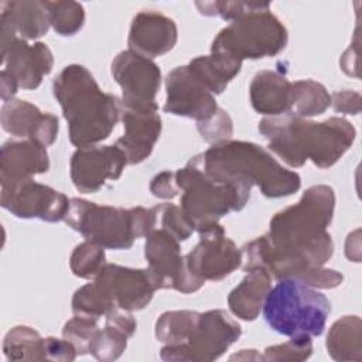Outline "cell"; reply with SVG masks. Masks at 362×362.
Returning <instances> with one entry per match:
<instances>
[{"mask_svg":"<svg viewBox=\"0 0 362 362\" xmlns=\"http://www.w3.org/2000/svg\"><path fill=\"white\" fill-rule=\"evenodd\" d=\"M335 209V192L329 185H313L300 201L277 212L269 232L242 247L240 267L264 269L272 279H297L314 288H335L342 276L325 269L334 253L327 228Z\"/></svg>","mask_w":362,"mask_h":362,"instance_id":"cell-1","label":"cell"},{"mask_svg":"<svg viewBox=\"0 0 362 362\" xmlns=\"http://www.w3.org/2000/svg\"><path fill=\"white\" fill-rule=\"evenodd\" d=\"M269 148L287 165L298 168L311 160L320 168L334 165L354 144L356 130L344 117L313 122L291 113L259 122Z\"/></svg>","mask_w":362,"mask_h":362,"instance_id":"cell-2","label":"cell"},{"mask_svg":"<svg viewBox=\"0 0 362 362\" xmlns=\"http://www.w3.org/2000/svg\"><path fill=\"white\" fill-rule=\"evenodd\" d=\"M52 92L68 123L69 140L78 148L107 139L120 120L122 99L103 92L82 65L65 66L54 79Z\"/></svg>","mask_w":362,"mask_h":362,"instance_id":"cell-3","label":"cell"},{"mask_svg":"<svg viewBox=\"0 0 362 362\" xmlns=\"http://www.w3.org/2000/svg\"><path fill=\"white\" fill-rule=\"evenodd\" d=\"M202 170L216 181H245L259 187L267 198H281L297 192L301 178L284 168L259 144L225 140L197 154Z\"/></svg>","mask_w":362,"mask_h":362,"instance_id":"cell-4","label":"cell"},{"mask_svg":"<svg viewBox=\"0 0 362 362\" xmlns=\"http://www.w3.org/2000/svg\"><path fill=\"white\" fill-rule=\"evenodd\" d=\"M68 226L79 232L85 240L105 249H130L133 242L157 228V205L153 208L133 206L129 209L98 205L95 202L71 198L65 215Z\"/></svg>","mask_w":362,"mask_h":362,"instance_id":"cell-5","label":"cell"},{"mask_svg":"<svg viewBox=\"0 0 362 362\" xmlns=\"http://www.w3.org/2000/svg\"><path fill=\"white\" fill-rule=\"evenodd\" d=\"M181 195V209L197 232L218 223L232 211H240L252 185L245 181H216L211 178L194 156L185 167L175 171Z\"/></svg>","mask_w":362,"mask_h":362,"instance_id":"cell-6","label":"cell"},{"mask_svg":"<svg viewBox=\"0 0 362 362\" xmlns=\"http://www.w3.org/2000/svg\"><path fill=\"white\" fill-rule=\"evenodd\" d=\"M262 310L273 331L288 338H313L324 332L331 303L317 288L297 279H280L270 288Z\"/></svg>","mask_w":362,"mask_h":362,"instance_id":"cell-7","label":"cell"},{"mask_svg":"<svg viewBox=\"0 0 362 362\" xmlns=\"http://www.w3.org/2000/svg\"><path fill=\"white\" fill-rule=\"evenodd\" d=\"M288 41L287 28L269 10L250 11L222 28L214 38L211 52H222L239 61L280 54Z\"/></svg>","mask_w":362,"mask_h":362,"instance_id":"cell-8","label":"cell"},{"mask_svg":"<svg viewBox=\"0 0 362 362\" xmlns=\"http://www.w3.org/2000/svg\"><path fill=\"white\" fill-rule=\"evenodd\" d=\"M242 327L223 310L199 313L187 342L181 345H164L160 351L163 361H215L239 339Z\"/></svg>","mask_w":362,"mask_h":362,"instance_id":"cell-9","label":"cell"},{"mask_svg":"<svg viewBox=\"0 0 362 362\" xmlns=\"http://www.w3.org/2000/svg\"><path fill=\"white\" fill-rule=\"evenodd\" d=\"M0 204L17 218L59 222L65 219L71 199L33 178L0 181Z\"/></svg>","mask_w":362,"mask_h":362,"instance_id":"cell-10","label":"cell"},{"mask_svg":"<svg viewBox=\"0 0 362 362\" xmlns=\"http://www.w3.org/2000/svg\"><path fill=\"white\" fill-rule=\"evenodd\" d=\"M144 256L157 290L173 288L182 294H189L204 286L187 269L185 256L181 255L180 240L167 230L156 228L146 235Z\"/></svg>","mask_w":362,"mask_h":362,"instance_id":"cell-11","label":"cell"},{"mask_svg":"<svg viewBox=\"0 0 362 362\" xmlns=\"http://www.w3.org/2000/svg\"><path fill=\"white\" fill-rule=\"evenodd\" d=\"M199 242L185 255V264L189 273L199 281H219L228 277L242 264V252L235 242L225 235L218 223L204 228Z\"/></svg>","mask_w":362,"mask_h":362,"instance_id":"cell-12","label":"cell"},{"mask_svg":"<svg viewBox=\"0 0 362 362\" xmlns=\"http://www.w3.org/2000/svg\"><path fill=\"white\" fill-rule=\"evenodd\" d=\"M110 71L122 88L123 105L157 110L156 96L160 90L161 71L153 59L126 49L115 57Z\"/></svg>","mask_w":362,"mask_h":362,"instance_id":"cell-13","label":"cell"},{"mask_svg":"<svg viewBox=\"0 0 362 362\" xmlns=\"http://www.w3.org/2000/svg\"><path fill=\"white\" fill-rule=\"evenodd\" d=\"M165 90L167 98L163 109L167 113L202 123L212 119L219 109L215 95L189 69L188 64L167 74Z\"/></svg>","mask_w":362,"mask_h":362,"instance_id":"cell-14","label":"cell"},{"mask_svg":"<svg viewBox=\"0 0 362 362\" xmlns=\"http://www.w3.org/2000/svg\"><path fill=\"white\" fill-rule=\"evenodd\" d=\"M126 164L127 158L116 144L81 147L71 157L69 174L79 192L93 194L106 180H119Z\"/></svg>","mask_w":362,"mask_h":362,"instance_id":"cell-15","label":"cell"},{"mask_svg":"<svg viewBox=\"0 0 362 362\" xmlns=\"http://www.w3.org/2000/svg\"><path fill=\"white\" fill-rule=\"evenodd\" d=\"M95 283L117 308L126 311L143 310L157 290L148 269H132L115 263H106L95 277Z\"/></svg>","mask_w":362,"mask_h":362,"instance_id":"cell-16","label":"cell"},{"mask_svg":"<svg viewBox=\"0 0 362 362\" xmlns=\"http://www.w3.org/2000/svg\"><path fill=\"white\" fill-rule=\"evenodd\" d=\"M0 123L8 134L33 140L45 148L57 140L59 130V122L55 115L44 113L35 105L21 99H11L3 103Z\"/></svg>","mask_w":362,"mask_h":362,"instance_id":"cell-17","label":"cell"},{"mask_svg":"<svg viewBox=\"0 0 362 362\" xmlns=\"http://www.w3.org/2000/svg\"><path fill=\"white\" fill-rule=\"evenodd\" d=\"M177 40L178 30L173 18L160 11L144 10L132 20L127 45L130 51L153 59L171 51Z\"/></svg>","mask_w":362,"mask_h":362,"instance_id":"cell-18","label":"cell"},{"mask_svg":"<svg viewBox=\"0 0 362 362\" xmlns=\"http://www.w3.org/2000/svg\"><path fill=\"white\" fill-rule=\"evenodd\" d=\"M1 65L3 71L11 75L20 88L37 89L42 78L51 72L54 57L44 42L28 44L27 40L17 37L1 52Z\"/></svg>","mask_w":362,"mask_h":362,"instance_id":"cell-19","label":"cell"},{"mask_svg":"<svg viewBox=\"0 0 362 362\" xmlns=\"http://www.w3.org/2000/svg\"><path fill=\"white\" fill-rule=\"evenodd\" d=\"M124 134L116 146L124 153L127 164H139L150 157L161 133V117L154 109H139L123 105L122 115Z\"/></svg>","mask_w":362,"mask_h":362,"instance_id":"cell-20","label":"cell"},{"mask_svg":"<svg viewBox=\"0 0 362 362\" xmlns=\"http://www.w3.org/2000/svg\"><path fill=\"white\" fill-rule=\"evenodd\" d=\"M49 157L44 146L28 140H7L0 151V181L33 178L47 173Z\"/></svg>","mask_w":362,"mask_h":362,"instance_id":"cell-21","label":"cell"},{"mask_svg":"<svg viewBox=\"0 0 362 362\" xmlns=\"http://www.w3.org/2000/svg\"><path fill=\"white\" fill-rule=\"evenodd\" d=\"M249 96L255 112L267 117L291 110V82L280 71H259L249 85Z\"/></svg>","mask_w":362,"mask_h":362,"instance_id":"cell-22","label":"cell"},{"mask_svg":"<svg viewBox=\"0 0 362 362\" xmlns=\"http://www.w3.org/2000/svg\"><path fill=\"white\" fill-rule=\"evenodd\" d=\"M137 322L130 311L112 308L105 315V327L99 328L89 344L88 354L102 362L117 359L127 346V339L136 332Z\"/></svg>","mask_w":362,"mask_h":362,"instance_id":"cell-23","label":"cell"},{"mask_svg":"<svg viewBox=\"0 0 362 362\" xmlns=\"http://www.w3.org/2000/svg\"><path fill=\"white\" fill-rule=\"evenodd\" d=\"M270 288L272 276L264 269L253 267L247 270L243 280L228 296L230 313L245 321L256 320Z\"/></svg>","mask_w":362,"mask_h":362,"instance_id":"cell-24","label":"cell"},{"mask_svg":"<svg viewBox=\"0 0 362 362\" xmlns=\"http://www.w3.org/2000/svg\"><path fill=\"white\" fill-rule=\"evenodd\" d=\"M188 66L214 95H219L240 72L242 61L222 52H211L191 59Z\"/></svg>","mask_w":362,"mask_h":362,"instance_id":"cell-25","label":"cell"},{"mask_svg":"<svg viewBox=\"0 0 362 362\" xmlns=\"http://www.w3.org/2000/svg\"><path fill=\"white\" fill-rule=\"evenodd\" d=\"M0 10L10 17L17 34L24 40H35L45 35L51 25L45 1H4Z\"/></svg>","mask_w":362,"mask_h":362,"instance_id":"cell-26","label":"cell"},{"mask_svg":"<svg viewBox=\"0 0 362 362\" xmlns=\"http://www.w3.org/2000/svg\"><path fill=\"white\" fill-rule=\"evenodd\" d=\"M361 328L358 315H345L337 320L327 335V351L335 361H361Z\"/></svg>","mask_w":362,"mask_h":362,"instance_id":"cell-27","label":"cell"},{"mask_svg":"<svg viewBox=\"0 0 362 362\" xmlns=\"http://www.w3.org/2000/svg\"><path fill=\"white\" fill-rule=\"evenodd\" d=\"M331 106V95L325 86L313 79L291 82V115L313 117L322 115Z\"/></svg>","mask_w":362,"mask_h":362,"instance_id":"cell-28","label":"cell"},{"mask_svg":"<svg viewBox=\"0 0 362 362\" xmlns=\"http://www.w3.org/2000/svg\"><path fill=\"white\" fill-rule=\"evenodd\" d=\"M7 361H45L44 338L31 327L16 325L3 339Z\"/></svg>","mask_w":362,"mask_h":362,"instance_id":"cell-29","label":"cell"},{"mask_svg":"<svg viewBox=\"0 0 362 362\" xmlns=\"http://www.w3.org/2000/svg\"><path fill=\"white\" fill-rule=\"evenodd\" d=\"M199 318L198 311L174 310L163 313L156 321V338L164 345H181L187 342Z\"/></svg>","mask_w":362,"mask_h":362,"instance_id":"cell-30","label":"cell"},{"mask_svg":"<svg viewBox=\"0 0 362 362\" xmlns=\"http://www.w3.org/2000/svg\"><path fill=\"white\" fill-rule=\"evenodd\" d=\"M74 315L100 318L105 317L116 305L107 297V294L93 281L79 287L72 297Z\"/></svg>","mask_w":362,"mask_h":362,"instance_id":"cell-31","label":"cell"},{"mask_svg":"<svg viewBox=\"0 0 362 362\" xmlns=\"http://www.w3.org/2000/svg\"><path fill=\"white\" fill-rule=\"evenodd\" d=\"M49 23L54 31L68 37L76 34L85 23V10L76 1H45Z\"/></svg>","mask_w":362,"mask_h":362,"instance_id":"cell-32","label":"cell"},{"mask_svg":"<svg viewBox=\"0 0 362 362\" xmlns=\"http://www.w3.org/2000/svg\"><path fill=\"white\" fill-rule=\"evenodd\" d=\"M105 264V247L89 240L79 243L69 259L71 272L81 279H95Z\"/></svg>","mask_w":362,"mask_h":362,"instance_id":"cell-33","label":"cell"},{"mask_svg":"<svg viewBox=\"0 0 362 362\" xmlns=\"http://www.w3.org/2000/svg\"><path fill=\"white\" fill-rule=\"evenodd\" d=\"M98 331L99 325L96 318L75 315L65 322L62 328V338L75 346L78 355H85L88 354L89 344Z\"/></svg>","mask_w":362,"mask_h":362,"instance_id":"cell-34","label":"cell"},{"mask_svg":"<svg viewBox=\"0 0 362 362\" xmlns=\"http://www.w3.org/2000/svg\"><path fill=\"white\" fill-rule=\"evenodd\" d=\"M195 7L201 14L214 17L219 16L223 20H236L250 11L270 8L269 3H257V1H197Z\"/></svg>","mask_w":362,"mask_h":362,"instance_id":"cell-35","label":"cell"},{"mask_svg":"<svg viewBox=\"0 0 362 362\" xmlns=\"http://www.w3.org/2000/svg\"><path fill=\"white\" fill-rule=\"evenodd\" d=\"M157 212H158L157 225L160 223L161 229L171 233L180 242L187 240L195 230L192 223L188 221V218L182 212L181 206L164 202L157 205Z\"/></svg>","mask_w":362,"mask_h":362,"instance_id":"cell-36","label":"cell"},{"mask_svg":"<svg viewBox=\"0 0 362 362\" xmlns=\"http://www.w3.org/2000/svg\"><path fill=\"white\" fill-rule=\"evenodd\" d=\"M313 354L311 337H293L280 345L267 346L263 361H304Z\"/></svg>","mask_w":362,"mask_h":362,"instance_id":"cell-37","label":"cell"},{"mask_svg":"<svg viewBox=\"0 0 362 362\" xmlns=\"http://www.w3.org/2000/svg\"><path fill=\"white\" fill-rule=\"evenodd\" d=\"M197 127L201 137L211 144L229 140L233 134L232 119L228 115V112L221 107L218 109V112L214 115L212 119L202 123H197Z\"/></svg>","mask_w":362,"mask_h":362,"instance_id":"cell-38","label":"cell"},{"mask_svg":"<svg viewBox=\"0 0 362 362\" xmlns=\"http://www.w3.org/2000/svg\"><path fill=\"white\" fill-rule=\"evenodd\" d=\"M44 348H45V361L69 362L78 356L75 346L65 338L47 337L44 338Z\"/></svg>","mask_w":362,"mask_h":362,"instance_id":"cell-39","label":"cell"},{"mask_svg":"<svg viewBox=\"0 0 362 362\" xmlns=\"http://www.w3.org/2000/svg\"><path fill=\"white\" fill-rule=\"evenodd\" d=\"M150 192L161 199H173L177 197L180 189L175 182V173L161 171L154 175L150 182Z\"/></svg>","mask_w":362,"mask_h":362,"instance_id":"cell-40","label":"cell"},{"mask_svg":"<svg viewBox=\"0 0 362 362\" xmlns=\"http://www.w3.org/2000/svg\"><path fill=\"white\" fill-rule=\"evenodd\" d=\"M331 105L335 112L358 115L361 112V95L354 90H339L331 95Z\"/></svg>","mask_w":362,"mask_h":362,"instance_id":"cell-41","label":"cell"},{"mask_svg":"<svg viewBox=\"0 0 362 362\" xmlns=\"http://www.w3.org/2000/svg\"><path fill=\"white\" fill-rule=\"evenodd\" d=\"M0 86H1L0 93H1L3 103L14 99V95L17 93V89L20 88L17 81L11 75H8L6 71H3V69L0 72Z\"/></svg>","mask_w":362,"mask_h":362,"instance_id":"cell-42","label":"cell"}]
</instances>
